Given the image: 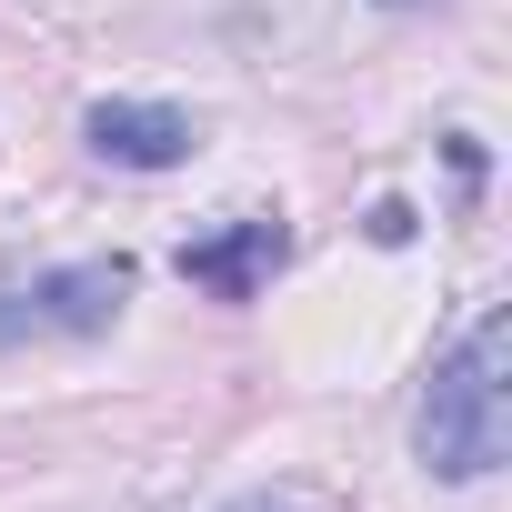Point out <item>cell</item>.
<instances>
[{
    "label": "cell",
    "mask_w": 512,
    "mask_h": 512,
    "mask_svg": "<svg viewBox=\"0 0 512 512\" xmlns=\"http://www.w3.org/2000/svg\"><path fill=\"white\" fill-rule=\"evenodd\" d=\"M412 442L442 482H482V472L512 462V312H482L472 342L432 372Z\"/></svg>",
    "instance_id": "obj_1"
},
{
    "label": "cell",
    "mask_w": 512,
    "mask_h": 512,
    "mask_svg": "<svg viewBox=\"0 0 512 512\" xmlns=\"http://www.w3.org/2000/svg\"><path fill=\"white\" fill-rule=\"evenodd\" d=\"M241 512H272V502H241Z\"/></svg>",
    "instance_id": "obj_7"
},
{
    "label": "cell",
    "mask_w": 512,
    "mask_h": 512,
    "mask_svg": "<svg viewBox=\"0 0 512 512\" xmlns=\"http://www.w3.org/2000/svg\"><path fill=\"white\" fill-rule=\"evenodd\" d=\"M362 231H372L382 251H402V241H412L422 221H412V201H372V211H362Z\"/></svg>",
    "instance_id": "obj_5"
},
{
    "label": "cell",
    "mask_w": 512,
    "mask_h": 512,
    "mask_svg": "<svg viewBox=\"0 0 512 512\" xmlns=\"http://www.w3.org/2000/svg\"><path fill=\"white\" fill-rule=\"evenodd\" d=\"M382 11H432V0H382Z\"/></svg>",
    "instance_id": "obj_6"
},
{
    "label": "cell",
    "mask_w": 512,
    "mask_h": 512,
    "mask_svg": "<svg viewBox=\"0 0 512 512\" xmlns=\"http://www.w3.org/2000/svg\"><path fill=\"white\" fill-rule=\"evenodd\" d=\"M121 302H131V262L41 272L31 292H0V352H11V342H51V332H111Z\"/></svg>",
    "instance_id": "obj_2"
},
{
    "label": "cell",
    "mask_w": 512,
    "mask_h": 512,
    "mask_svg": "<svg viewBox=\"0 0 512 512\" xmlns=\"http://www.w3.org/2000/svg\"><path fill=\"white\" fill-rule=\"evenodd\" d=\"M282 262H292L282 211H251V221H231V231H211V241H181V282H201V292H221V302H251Z\"/></svg>",
    "instance_id": "obj_3"
},
{
    "label": "cell",
    "mask_w": 512,
    "mask_h": 512,
    "mask_svg": "<svg viewBox=\"0 0 512 512\" xmlns=\"http://www.w3.org/2000/svg\"><path fill=\"white\" fill-rule=\"evenodd\" d=\"M91 151L111 171H181L201 151V131H191V111H161V101H101L91 111Z\"/></svg>",
    "instance_id": "obj_4"
}]
</instances>
